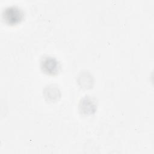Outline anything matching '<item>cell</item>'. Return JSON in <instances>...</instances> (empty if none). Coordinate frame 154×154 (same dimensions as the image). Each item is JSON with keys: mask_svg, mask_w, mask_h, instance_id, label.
I'll use <instances>...</instances> for the list:
<instances>
[{"mask_svg": "<svg viewBox=\"0 0 154 154\" xmlns=\"http://www.w3.org/2000/svg\"><path fill=\"white\" fill-rule=\"evenodd\" d=\"M40 67L44 73L50 75H54L58 73L60 64L56 58L47 56L42 59Z\"/></svg>", "mask_w": 154, "mask_h": 154, "instance_id": "2", "label": "cell"}, {"mask_svg": "<svg viewBox=\"0 0 154 154\" xmlns=\"http://www.w3.org/2000/svg\"><path fill=\"white\" fill-rule=\"evenodd\" d=\"M2 17L7 24L14 25L22 21L23 18V13L19 7L11 5L4 10Z\"/></svg>", "mask_w": 154, "mask_h": 154, "instance_id": "1", "label": "cell"}, {"mask_svg": "<svg viewBox=\"0 0 154 154\" xmlns=\"http://www.w3.org/2000/svg\"><path fill=\"white\" fill-rule=\"evenodd\" d=\"M79 108L81 111L85 114H91L94 112L96 105L90 97H85L80 102Z\"/></svg>", "mask_w": 154, "mask_h": 154, "instance_id": "3", "label": "cell"}]
</instances>
